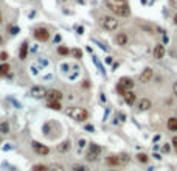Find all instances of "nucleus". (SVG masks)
<instances>
[{"label":"nucleus","mask_w":177,"mask_h":171,"mask_svg":"<svg viewBox=\"0 0 177 171\" xmlns=\"http://www.w3.org/2000/svg\"><path fill=\"white\" fill-rule=\"evenodd\" d=\"M69 149H70V142H69V140L62 142L61 145L58 146V151H59V152H65V151H69Z\"/></svg>","instance_id":"obj_20"},{"label":"nucleus","mask_w":177,"mask_h":171,"mask_svg":"<svg viewBox=\"0 0 177 171\" xmlns=\"http://www.w3.org/2000/svg\"><path fill=\"white\" fill-rule=\"evenodd\" d=\"M34 38L39 42H47L50 39V31L47 28H44V26H39V28L34 30Z\"/></svg>","instance_id":"obj_5"},{"label":"nucleus","mask_w":177,"mask_h":171,"mask_svg":"<svg viewBox=\"0 0 177 171\" xmlns=\"http://www.w3.org/2000/svg\"><path fill=\"white\" fill-rule=\"evenodd\" d=\"M169 149H171V146H169V145H165V146L162 148V151H163V152H169Z\"/></svg>","instance_id":"obj_31"},{"label":"nucleus","mask_w":177,"mask_h":171,"mask_svg":"<svg viewBox=\"0 0 177 171\" xmlns=\"http://www.w3.org/2000/svg\"><path fill=\"white\" fill-rule=\"evenodd\" d=\"M47 98H48V101H61L62 100V92L56 90V89H51V90L47 92Z\"/></svg>","instance_id":"obj_8"},{"label":"nucleus","mask_w":177,"mask_h":171,"mask_svg":"<svg viewBox=\"0 0 177 171\" xmlns=\"http://www.w3.org/2000/svg\"><path fill=\"white\" fill-rule=\"evenodd\" d=\"M169 3H171L174 8H177V0H169Z\"/></svg>","instance_id":"obj_34"},{"label":"nucleus","mask_w":177,"mask_h":171,"mask_svg":"<svg viewBox=\"0 0 177 171\" xmlns=\"http://www.w3.org/2000/svg\"><path fill=\"white\" fill-rule=\"evenodd\" d=\"M112 171H114V169H112Z\"/></svg>","instance_id":"obj_40"},{"label":"nucleus","mask_w":177,"mask_h":171,"mask_svg":"<svg viewBox=\"0 0 177 171\" xmlns=\"http://www.w3.org/2000/svg\"><path fill=\"white\" fill-rule=\"evenodd\" d=\"M72 55H73V58H76V59H79V58H82V51L79 50V48H73L72 51Z\"/></svg>","instance_id":"obj_25"},{"label":"nucleus","mask_w":177,"mask_h":171,"mask_svg":"<svg viewBox=\"0 0 177 171\" xmlns=\"http://www.w3.org/2000/svg\"><path fill=\"white\" fill-rule=\"evenodd\" d=\"M0 23H2V13H0Z\"/></svg>","instance_id":"obj_39"},{"label":"nucleus","mask_w":177,"mask_h":171,"mask_svg":"<svg viewBox=\"0 0 177 171\" xmlns=\"http://www.w3.org/2000/svg\"><path fill=\"white\" fill-rule=\"evenodd\" d=\"M106 6L120 17H126L130 14V8H129L127 0H106Z\"/></svg>","instance_id":"obj_1"},{"label":"nucleus","mask_w":177,"mask_h":171,"mask_svg":"<svg viewBox=\"0 0 177 171\" xmlns=\"http://www.w3.org/2000/svg\"><path fill=\"white\" fill-rule=\"evenodd\" d=\"M47 107H48V109H53V111H61L62 109L61 101H48L47 103Z\"/></svg>","instance_id":"obj_18"},{"label":"nucleus","mask_w":177,"mask_h":171,"mask_svg":"<svg viewBox=\"0 0 177 171\" xmlns=\"http://www.w3.org/2000/svg\"><path fill=\"white\" fill-rule=\"evenodd\" d=\"M124 101H126L127 104H134V103H135V93H134L132 90L126 92V95H124Z\"/></svg>","instance_id":"obj_17"},{"label":"nucleus","mask_w":177,"mask_h":171,"mask_svg":"<svg viewBox=\"0 0 177 171\" xmlns=\"http://www.w3.org/2000/svg\"><path fill=\"white\" fill-rule=\"evenodd\" d=\"M58 53H59L61 56H67L69 53H70V50H69L67 47H64V45H59V47H58Z\"/></svg>","instance_id":"obj_22"},{"label":"nucleus","mask_w":177,"mask_h":171,"mask_svg":"<svg viewBox=\"0 0 177 171\" xmlns=\"http://www.w3.org/2000/svg\"><path fill=\"white\" fill-rule=\"evenodd\" d=\"M172 92H174V95L177 96V81H175V83L172 84Z\"/></svg>","instance_id":"obj_32"},{"label":"nucleus","mask_w":177,"mask_h":171,"mask_svg":"<svg viewBox=\"0 0 177 171\" xmlns=\"http://www.w3.org/2000/svg\"><path fill=\"white\" fill-rule=\"evenodd\" d=\"M168 129L169 131H177V118L175 117H171V118L168 120Z\"/></svg>","instance_id":"obj_19"},{"label":"nucleus","mask_w":177,"mask_h":171,"mask_svg":"<svg viewBox=\"0 0 177 171\" xmlns=\"http://www.w3.org/2000/svg\"><path fill=\"white\" fill-rule=\"evenodd\" d=\"M48 171H64V166L59 165V163H51L48 166Z\"/></svg>","instance_id":"obj_23"},{"label":"nucleus","mask_w":177,"mask_h":171,"mask_svg":"<svg viewBox=\"0 0 177 171\" xmlns=\"http://www.w3.org/2000/svg\"><path fill=\"white\" fill-rule=\"evenodd\" d=\"M106 162H107V165H110V166H117V165H120V163H121L120 156H114V154H112V156H109Z\"/></svg>","instance_id":"obj_14"},{"label":"nucleus","mask_w":177,"mask_h":171,"mask_svg":"<svg viewBox=\"0 0 177 171\" xmlns=\"http://www.w3.org/2000/svg\"><path fill=\"white\" fill-rule=\"evenodd\" d=\"M0 132H2V134H8L9 132V123L8 121H2V123H0Z\"/></svg>","instance_id":"obj_21"},{"label":"nucleus","mask_w":177,"mask_h":171,"mask_svg":"<svg viewBox=\"0 0 177 171\" xmlns=\"http://www.w3.org/2000/svg\"><path fill=\"white\" fill-rule=\"evenodd\" d=\"M117 92H118L120 95H123V96L126 95V90H124V89H123V87H121L120 84H117Z\"/></svg>","instance_id":"obj_29"},{"label":"nucleus","mask_w":177,"mask_h":171,"mask_svg":"<svg viewBox=\"0 0 177 171\" xmlns=\"http://www.w3.org/2000/svg\"><path fill=\"white\" fill-rule=\"evenodd\" d=\"M47 92H48V90H47L44 86H34V87H31L30 95L33 98H36V100H41V98H45L47 96Z\"/></svg>","instance_id":"obj_6"},{"label":"nucleus","mask_w":177,"mask_h":171,"mask_svg":"<svg viewBox=\"0 0 177 171\" xmlns=\"http://www.w3.org/2000/svg\"><path fill=\"white\" fill-rule=\"evenodd\" d=\"M172 146H174V149H175V152H177V136L172 137Z\"/></svg>","instance_id":"obj_30"},{"label":"nucleus","mask_w":177,"mask_h":171,"mask_svg":"<svg viewBox=\"0 0 177 171\" xmlns=\"http://www.w3.org/2000/svg\"><path fill=\"white\" fill-rule=\"evenodd\" d=\"M84 145H86V140H79V148H82Z\"/></svg>","instance_id":"obj_35"},{"label":"nucleus","mask_w":177,"mask_h":171,"mask_svg":"<svg viewBox=\"0 0 177 171\" xmlns=\"http://www.w3.org/2000/svg\"><path fill=\"white\" fill-rule=\"evenodd\" d=\"M26 55H28V42L25 41V42H22V45H20V50H19V58H20L22 61L26 58Z\"/></svg>","instance_id":"obj_13"},{"label":"nucleus","mask_w":177,"mask_h":171,"mask_svg":"<svg viewBox=\"0 0 177 171\" xmlns=\"http://www.w3.org/2000/svg\"><path fill=\"white\" fill-rule=\"evenodd\" d=\"M31 148H33V151L37 152L39 156H47V154L50 152V148L45 146V145H42V143H39V142H33V143H31Z\"/></svg>","instance_id":"obj_7"},{"label":"nucleus","mask_w":177,"mask_h":171,"mask_svg":"<svg viewBox=\"0 0 177 171\" xmlns=\"http://www.w3.org/2000/svg\"><path fill=\"white\" fill-rule=\"evenodd\" d=\"M0 61H2V62H6V61H8V53H6V51H2V53H0Z\"/></svg>","instance_id":"obj_28"},{"label":"nucleus","mask_w":177,"mask_h":171,"mask_svg":"<svg viewBox=\"0 0 177 171\" xmlns=\"http://www.w3.org/2000/svg\"><path fill=\"white\" fill-rule=\"evenodd\" d=\"M137 159H138V162H142V163H146V162L149 160V157H148L146 154H143V152H142V154H138Z\"/></svg>","instance_id":"obj_27"},{"label":"nucleus","mask_w":177,"mask_h":171,"mask_svg":"<svg viewBox=\"0 0 177 171\" xmlns=\"http://www.w3.org/2000/svg\"><path fill=\"white\" fill-rule=\"evenodd\" d=\"M9 30L13 31V34H17V31H19V28H17V26H13V28H11V26H9Z\"/></svg>","instance_id":"obj_33"},{"label":"nucleus","mask_w":177,"mask_h":171,"mask_svg":"<svg viewBox=\"0 0 177 171\" xmlns=\"http://www.w3.org/2000/svg\"><path fill=\"white\" fill-rule=\"evenodd\" d=\"M67 115L70 117V118L76 120V121H86L89 118V112L84 109V107H78V106L70 107V109L67 111Z\"/></svg>","instance_id":"obj_2"},{"label":"nucleus","mask_w":177,"mask_h":171,"mask_svg":"<svg viewBox=\"0 0 177 171\" xmlns=\"http://www.w3.org/2000/svg\"><path fill=\"white\" fill-rule=\"evenodd\" d=\"M86 129H87V131H93V126H90V124H87V126H86Z\"/></svg>","instance_id":"obj_36"},{"label":"nucleus","mask_w":177,"mask_h":171,"mask_svg":"<svg viewBox=\"0 0 177 171\" xmlns=\"http://www.w3.org/2000/svg\"><path fill=\"white\" fill-rule=\"evenodd\" d=\"M174 23H175V25H177V14H175V16H174Z\"/></svg>","instance_id":"obj_37"},{"label":"nucleus","mask_w":177,"mask_h":171,"mask_svg":"<svg viewBox=\"0 0 177 171\" xmlns=\"http://www.w3.org/2000/svg\"><path fill=\"white\" fill-rule=\"evenodd\" d=\"M149 107H151V101L146 100V98H143V100L138 103V111H143V112H145V111L149 109Z\"/></svg>","instance_id":"obj_16"},{"label":"nucleus","mask_w":177,"mask_h":171,"mask_svg":"<svg viewBox=\"0 0 177 171\" xmlns=\"http://www.w3.org/2000/svg\"><path fill=\"white\" fill-rule=\"evenodd\" d=\"M72 171H89V168L86 165H75L72 168Z\"/></svg>","instance_id":"obj_26"},{"label":"nucleus","mask_w":177,"mask_h":171,"mask_svg":"<svg viewBox=\"0 0 177 171\" xmlns=\"http://www.w3.org/2000/svg\"><path fill=\"white\" fill-rule=\"evenodd\" d=\"M127 42H129V36L126 33H118L117 34V44H118V45L123 47V45H126Z\"/></svg>","instance_id":"obj_12"},{"label":"nucleus","mask_w":177,"mask_h":171,"mask_svg":"<svg viewBox=\"0 0 177 171\" xmlns=\"http://www.w3.org/2000/svg\"><path fill=\"white\" fill-rule=\"evenodd\" d=\"M118 84L123 87L126 92H129V90H132V89H134V81L130 79V78H127V76H123V78H121Z\"/></svg>","instance_id":"obj_9"},{"label":"nucleus","mask_w":177,"mask_h":171,"mask_svg":"<svg viewBox=\"0 0 177 171\" xmlns=\"http://www.w3.org/2000/svg\"><path fill=\"white\" fill-rule=\"evenodd\" d=\"M33 171H48V166L42 165V163H37V165L33 166Z\"/></svg>","instance_id":"obj_24"},{"label":"nucleus","mask_w":177,"mask_h":171,"mask_svg":"<svg viewBox=\"0 0 177 171\" xmlns=\"http://www.w3.org/2000/svg\"><path fill=\"white\" fill-rule=\"evenodd\" d=\"M165 53H166V50H165V47L162 45V44H157V45L154 47V50H152V55H154L155 59H162L165 56Z\"/></svg>","instance_id":"obj_11"},{"label":"nucleus","mask_w":177,"mask_h":171,"mask_svg":"<svg viewBox=\"0 0 177 171\" xmlns=\"http://www.w3.org/2000/svg\"><path fill=\"white\" fill-rule=\"evenodd\" d=\"M2 44H3V38H2V36H0V45H2Z\"/></svg>","instance_id":"obj_38"},{"label":"nucleus","mask_w":177,"mask_h":171,"mask_svg":"<svg viewBox=\"0 0 177 171\" xmlns=\"http://www.w3.org/2000/svg\"><path fill=\"white\" fill-rule=\"evenodd\" d=\"M9 70H11V66H9L8 62H3V64H0V76H8Z\"/></svg>","instance_id":"obj_15"},{"label":"nucleus","mask_w":177,"mask_h":171,"mask_svg":"<svg viewBox=\"0 0 177 171\" xmlns=\"http://www.w3.org/2000/svg\"><path fill=\"white\" fill-rule=\"evenodd\" d=\"M101 20H102V26H104L107 31H114V30H117L118 20L115 19V17H112V16H104Z\"/></svg>","instance_id":"obj_4"},{"label":"nucleus","mask_w":177,"mask_h":171,"mask_svg":"<svg viewBox=\"0 0 177 171\" xmlns=\"http://www.w3.org/2000/svg\"><path fill=\"white\" fill-rule=\"evenodd\" d=\"M101 151L102 148L98 146L96 143H90V146H89V151H87V154H86V159L90 160V162H95L98 160V156L101 154Z\"/></svg>","instance_id":"obj_3"},{"label":"nucleus","mask_w":177,"mask_h":171,"mask_svg":"<svg viewBox=\"0 0 177 171\" xmlns=\"http://www.w3.org/2000/svg\"><path fill=\"white\" fill-rule=\"evenodd\" d=\"M152 76H154V72H152V69L146 67V69L142 72V75H140V79H142V83H149V81L152 79Z\"/></svg>","instance_id":"obj_10"}]
</instances>
